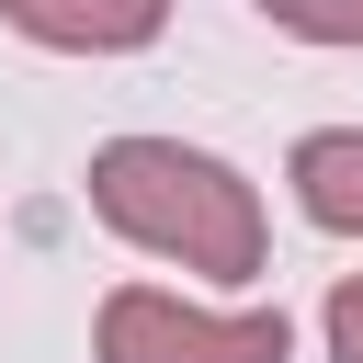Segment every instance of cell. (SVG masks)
Here are the masks:
<instances>
[{
  "label": "cell",
  "mask_w": 363,
  "mask_h": 363,
  "mask_svg": "<svg viewBox=\"0 0 363 363\" xmlns=\"http://www.w3.org/2000/svg\"><path fill=\"white\" fill-rule=\"evenodd\" d=\"M91 216L113 238L182 261V272H216V284L261 272V204H250V182L227 159L182 147V136H113L91 159Z\"/></svg>",
  "instance_id": "obj_1"
},
{
  "label": "cell",
  "mask_w": 363,
  "mask_h": 363,
  "mask_svg": "<svg viewBox=\"0 0 363 363\" xmlns=\"http://www.w3.org/2000/svg\"><path fill=\"white\" fill-rule=\"evenodd\" d=\"M102 363H284V318L250 306V318H204L182 295H147L125 284L102 306Z\"/></svg>",
  "instance_id": "obj_2"
},
{
  "label": "cell",
  "mask_w": 363,
  "mask_h": 363,
  "mask_svg": "<svg viewBox=\"0 0 363 363\" xmlns=\"http://www.w3.org/2000/svg\"><path fill=\"white\" fill-rule=\"evenodd\" d=\"M0 23L34 45H68V57H125L170 23V0H0Z\"/></svg>",
  "instance_id": "obj_3"
},
{
  "label": "cell",
  "mask_w": 363,
  "mask_h": 363,
  "mask_svg": "<svg viewBox=\"0 0 363 363\" xmlns=\"http://www.w3.org/2000/svg\"><path fill=\"white\" fill-rule=\"evenodd\" d=\"M295 204H306L318 227L363 238V136H352V125H340V136H306V147H295Z\"/></svg>",
  "instance_id": "obj_4"
},
{
  "label": "cell",
  "mask_w": 363,
  "mask_h": 363,
  "mask_svg": "<svg viewBox=\"0 0 363 363\" xmlns=\"http://www.w3.org/2000/svg\"><path fill=\"white\" fill-rule=\"evenodd\" d=\"M261 11L306 45H363V0H261Z\"/></svg>",
  "instance_id": "obj_5"
},
{
  "label": "cell",
  "mask_w": 363,
  "mask_h": 363,
  "mask_svg": "<svg viewBox=\"0 0 363 363\" xmlns=\"http://www.w3.org/2000/svg\"><path fill=\"white\" fill-rule=\"evenodd\" d=\"M329 363H363V284L329 295Z\"/></svg>",
  "instance_id": "obj_6"
}]
</instances>
